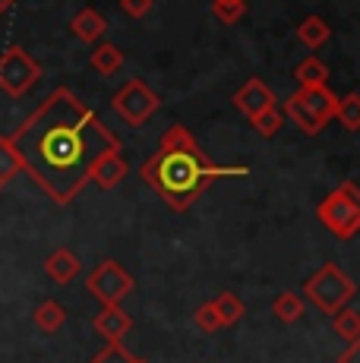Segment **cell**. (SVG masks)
Segmentation results:
<instances>
[{"label":"cell","instance_id":"cell-19","mask_svg":"<svg viewBox=\"0 0 360 363\" xmlns=\"http://www.w3.org/2000/svg\"><path fill=\"white\" fill-rule=\"evenodd\" d=\"M19 171H23V158H19V152L13 149L10 136H0V186L10 184Z\"/></svg>","mask_w":360,"mask_h":363},{"label":"cell","instance_id":"cell-18","mask_svg":"<svg viewBox=\"0 0 360 363\" xmlns=\"http://www.w3.org/2000/svg\"><path fill=\"white\" fill-rule=\"evenodd\" d=\"M92 67L99 69L101 76H114L117 69L123 67V51L120 48H114L111 41H105V45H99L92 51Z\"/></svg>","mask_w":360,"mask_h":363},{"label":"cell","instance_id":"cell-28","mask_svg":"<svg viewBox=\"0 0 360 363\" xmlns=\"http://www.w3.org/2000/svg\"><path fill=\"white\" fill-rule=\"evenodd\" d=\"M120 6H123V13H127V16L142 19V16H149V13H152L155 0H120Z\"/></svg>","mask_w":360,"mask_h":363},{"label":"cell","instance_id":"cell-22","mask_svg":"<svg viewBox=\"0 0 360 363\" xmlns=\"http://www.w3.org/2000/svg\"><path fill=\"white\" fill-rule=\"evenodd\" d=\"M335 121H342V127L348 130H360V95L351 92L335 104Z\"/></svg>","mask_w":360,"mask_h":363},{"label":"cell","instance_id":"cell-4","mask_svg":"<svg viewBox=\"0 0 360 363\" xmlns=\"http://www.w3.org/2000/svg\"><path fill=\"white\" fill-rule=\"evenodd\" d=\"M316 215L335 237H342V240L354 237L360 231V186L344 180L338 190H332L316 206Z\"/></svg>","mask_w":360,"mask_h":363},{"label":"cell","instance_id":"cell-26","mask_svg":"<svg viewBox=\"0 0 360 363\" xmlns=\"http://www.w3.org/2000/svg\"><path fill=\"white\" fill-rule=\"evenodd\" d=\"M92 363H136V357L120 345V341H117V345L101 347V351L92 357Z\"/></svg>","mask_w":360,"mask_h":363},{"label":"cell","instance_id":"cell-16","mask_svg":"<svg viewBox=\"0 0 360 363\" xmlns=\"http://www.w3.org/2000/svg\"><path fill=\"white\" fill-rule=\"evenodd\" d=\"M329 35H332V29H329V23L325 19H320V16H307L300 26H297V38L303 41L307 48H322L325 41H329Z\"/></svg>","mask_w":360,"mask_h":363},{"label":"cell","instance_id":"cell-3","mask_svg":"<svg viewBox=\"0 0 360 363\" xmlns=\"http://www.w3.org/2000/svg\"><path fill=\"white\" fill-rule=\"evenodd\" d=\"M303 294L310 297V303H313L316 310L335 316V313L344 310V306H348V300L357 294V284L351 281V278L344 275L335 262H325L322 269H316V275L307 278Z\"/></svg>","mask_w":360,"mask_h":363},{"label":"cell","instance_id":"cell-25","mask_svg":"<svg viewBox=\"0 0 360 363\" xmlns=\"http://www.w3.org/2000/svg\"><path fill=\"white\" fill-rule=\"evenodd\" d=\"M281 123H285V117H281V111L279 108H269L266 114H259L253 121V127H256V133L259 136H275V133L281 130Z\"/></svg>","mask_w":360,"mask_h":363},{"label":"cell","instance_id":"cell-2","mask_svg":"<svg viewBox=\"0 0 360 363\" xmlns=\"http://www.w3.org/2000/svg\"><path fill=\"white\" fill-rule=\"evenodd\" d=\"M244 164H215L199 152L190 130L174 123L158 143V152L142 164V177L174 212H184L218 177H244Z\"/></svg>","mask_w":360,"mask_h":363},{"label":"cell","instance_id":"cell-8","mask_svg":"<svg viewBox=\"0 0 360 363\" xmlns=\"http://www.w3.org/2000/svg\"><path fill=\"white\" fill-rule=\"evenodd\" d=\"M234 108L244 117L256 121L259 114H266L269 108H275V92L262 79H247L240 86V92H234Z\"/></svg>","mask_w":360,"mask_h":363},{"label":"cell","instance_id":"cell-21","mask_svg":"<svg viewBox=\"0 0 360 363\" xmlns=\"http://www.w3.org/2000/svg\"><path fill=\"white\" fill-rule=\"evenodd\" d=\"M325 79H329V67L322 64V60L316 57H307L300 67H297V82H300V89H313V86H325Z\"/></svg>","mask_w":360,"mask_h":363},{"label":"cell","instance_id":"cell-12","mask_svg":"<svg viewBox=\"0 0 360 363\" xmlns=\"http://www.w3.org/2000/svg\"><path fill=\"white\" fill-rule=\"evenodd\" d=\"M79 269H82L79 256H76L73 250H67V247L54 250V253L45 259V272H47V278H51V281H57V284H70L73 278L79 275Z\"/></svg>","mask_w":360,"mask_h":363},{"label":"cell","instance_id":"cell-11","mask_svg":"<svg viewBox=\"0 0 360 363\" xmlns=\"http://www.w3.org/2000/svg\"><path fill=\"white\" fill-rule=\"evenodd\" d=\"M127 174H130L127 158H123L120 152H108V155H101L99 162H95L92 177H89V180H95L101 190H114V186L127 177Z\"/></svg>","mask_w":360,"mask_h":363},{"label":"cell","instance_id":"cell-9","mask_svg":"<svg viewBox=\"0 0 360 363\" xmlns=\"http://www.w3.org/2000/svg\"><path fill=\"white\" fill-rule=\"evenodd\" d=\"M297 104H300L303 111H307L310 117H316V121H322V123H329V121H335V104L338 99L329 92L325 86H313V89H300L297 95H291Z\"/></svg>","mask_w":360,"mask_h":363},{"label":"cell","instance_id":"cell-5","mask_svg":"<svg viewBox=\"0 0 360 363\" xmlns=\"http://www.w3.org/2000/svg\"><path fill=\"white\" fill-rule=\"evenodd\" d=\"M38 79H41V67L23 48L13 45L0 54V92H6L10 99H19V95L29 92Z\"/></svg>","mask_w":360,"mask_h":363},{"label":"cell","instance_id":"cell-6","mask_svg":"<svg viewBox=\"0 0 360 363\" xmlns=\"http://www.w3.org/2000/svg\"><path fill=\"white\" fill-rule=\"evenodd\" d=\"M86 291L101 300V306H120V300L133 291V275L117 259H105L86 278Z\"/></svg>","mask_w":360,"mask_h":363},{"label":"cell","instance_id":"cell-1","mask_svg":"<svg viewBox=\"0 0 360 363\" xmlns=\"http://www.w3.org/2000/svg\"><path fill=\"white\" fill-rule=\"evenodd\" d=\"M10 143L23 158V171H29L57 206L79 196L101 155L120 152V139L70 89H54Z\"/></svg>","mask_w":360,"mask_h":363},{"label":"cell","instance_id":"cell-10","mask_svg":"<svg viewBox=\"0 0 360 363\" xmlns=\"http://www.w3.org/2000/svg\"><path fill=\"white\" fill-rule=\"evenodd\" d=\"M133 329V319L123 306H101V313L95 316V332L108 341V345H117L123 341V335Z\"/></svg>","mask_w":360,"mask_h":363},{"label":"cell","instance_id":"cell-17","mask_svg":"<svg viewBox=\"0 0 360 363\" xmlns=\"http://www.w3.org/2000/svg\"><path fill=\"white\" fill-rule=\"evenodd\" d=\"M303 310H307V306H303V297L294 294V291H281L272 303V313L288 325L297 323V319H303Z\"/></svg>","mask_w":360,"mask_h":363},{"label":"cell","instance_id":"cell-13","mask_svg":"<svg viewBox=\"0 0 360 363\" xmlns=\"http://www.w3.org/2000/svg\"><path fill=\"white\" fill-rule=\"evenodd\" d=\"M73 35L79 41H99L101 35H105V29H108V23H105V16H101L99 10H92V6H86V10H79L73 16Z\"/></svg>","mask_w":360,"mask_h":363},{"label":"cell","instance_id":"cell-31","mask_svg":"<svg viewBox=\"0 0 360 363\" xmlns=\"http://www.w3.org/2000/svg\"><path fill=\"white\" fill-rule=\"evenodd\" d=\"M136 363H149V360H136Z\"/></svg>","mask_w":360,"mask_h":363},{"label":"cell","instance_id":"cell-20","mask_svg":"<svg viewBox=\"0 0 360 363\" xmlns=\"http://www.w3.org/2000/svg\"><path fill=\"white\" fill-rule=\"evenodd\" d=\"M332 329H335L338 338H344L351 345V341H357L360 338V313L357 310H338L335 316H332Z\"/></svg>","mask_w":360,"mask_h":363},{"label":"cell","instance_id":"cell-7","mask_svg":"<svg viewBox=\"0 0 360 363\" xmlns=\"http://www.w3.org/2000/svg\"><path fill=\"white\" fill-rule=\"evenodd\" d=\"M111 104H114V111L130 127H140V123H145L158 111V95L152 92L142 79H130L114 92Z\"/></svg>","mask_w":360,"mask_h":363},{"label":"cell","instance_id":"cell-24","mask_svg":"<svg viewBox=\"0 0 360 363\" xmlns=\"http://www.w3.org/2000/svg\"><path fill=\"white\" fill-rule=\"evenodd\" d=\"M212 6L221 23H237L240 16H247V0H212Z\"/></svg>","mask_w":360,"mask_h":363},{"label":"cell","instance_id":"cell-15","mask_svg":"<svg viewBox=\"0 0 360 363\" xmlns=\"http://www.w3.org/2000/svg\"><path fill=\"white\" fill-rule=\"evenodd\" d=\"M212 306H215L218 319H221V329H227V325H237L240 319H244L247 306L244 300H240L237 294H231V291H221V294L212 300Z\"/></svg>","mask_w":360,"mask_h":363},{"label":"cell","instance_id":"cell-27","mask_svg":"<svg viewBox=\"0 0 360 363\" xmlns=\"http://www.w3.org/2000/svg\"><path fill=\"white\" fill-rule=\"evenodd\" d=\"M193 319H196V325L203 329L206 335H215L221 329V319H218V313H215V306H212V300L209 303H203L196 313H193Z\"/></svg>","mask_w":360,"mask_h":363},{"label":"cell","instance_id":"cell-30","mask_svg":"<svg viewBox=\"0 0 360 363\" xmlns=\"http://www.w3.org/2000/svg\"><path fill=\"white\" fill-rule=\"evenodd\" d=\"M13 4H16V0H0V13H6V10H10V6Z\"/></svg>","mask_w":360,"mask_h":363},{"label":"cell","instance_id":"cell-14","mask_svg":"<svg viewBox=\"0 0 360 363\" xmlns=\"http://www.w3.org/2000/svg\"><path fill=\"white\" fill-rule=\"evenodd\" d=\"M32 319H35V325H38L41 332L54 335V332L64 329V323H67V310L57 303V300H41V303L35 306V313H32Z\"/></svg>","mask_w":360,"mask_h":363},{"label":"cell","instance_id":"cell-29","mask_svg":"<svg viewBox=\"0 0 360 363\" xmlns=\"http://www.w3.org/2000/svg\"><path fill=\"white\" fill-rule=\"evenodd\" d=\"M338 363H360V338L357 341H351L348 345V351L338 357Z\"/></svg>","mask_w":360,"mask_h":363},{"label":"cell","instance_id":"cell-23","mask_svg":"<svg viewBox=\"0 0 360 363\" xmlns=\"http://www.w3.org/2000/svg\"><path fill=\"white\" fill-rule=\"evenodd\" d=\"M285 114H288L291 121H294L303 133H310V136H316V133H322V130H325V123H322V121H316V117H310L307 111H303L294 99H288V101H285Z\"/></svg>","mask_w":360,"mask_h":363}]
</instances>
